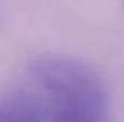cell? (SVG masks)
Returning <instances> with one entry per match:
<instances>
[{
    "mask_svg": "<svg viewBox=\"0 0 124 122\" xmlns=\"http://www.w3.org/2000/svg\"><path fill=\"white\" fill-rule=\"evenodd\" d=\"M49 94L52 122H109V95L99 72L72 55L45 54L29 64Z\"/></svg>",
    "mask_w": 124,
    "mask_h": 122,
    "instance_id": "obj_1",
    "label": "cell"
},
{
    "mask_svg": "<svg viewBox=\"0 0 124 122\" xmlns=\"http://www.w3.org/2000/svg\"><path fill=\"white\" fill-rule=\"evenodd\" d=\"M0 23H2V12H0Z\"/></svg>",
    "mask_w": 124,
    "mask_h": 122,
    "instance_id": "obj_3",
    "label": "cell"
},
{
    "mask_svg": "<svg viewBox=\"0 0 124 122\" xmlns=\"http://www.w3.org/2000/svg\"><path fill=\"white\" fill-rule=\"evenodd\" d=\"M45 107L40 97L29 90H19L0 102V122H44Z\"/></svg>",
    "mask_w": 124,
    "mask_h": 122,
    "instance_id": "obj_2",
    "label": "cell"
}]
</instances>
